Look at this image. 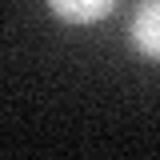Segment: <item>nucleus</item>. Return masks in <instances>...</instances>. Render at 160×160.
Masks as SVG:
<instances>
[{"label":"nucleus","mask_w":160,"mask_h":160,"mask_svg":"<svg viewBox=\"0 0 160 160\" xmlns=\"http://www.w3.org/2000/svg\"><path fill=\"white\" fill-rule=\"evenodd\" d=\"M132 44L148 60H160V0L140 4L136 16H132Z\"/></svg>","instance_id":"1"},{"label":"nucleus","mask_w":160,"mask_h":160,"mask_svg":"<svg viewBox=\"0 0 160 160\" xmlns=\"http://www.w3.org/2000/svg\"><path fill=\"white\" fill-rule=\"evenodd\" d=\"M116 0H48V8L68 24H96L112 12Z\"/></svg>","instance_id":"2"}]
</instances>
